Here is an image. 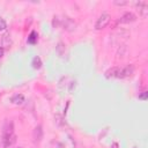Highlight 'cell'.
<instances>
[{
    "instance_id": "1",
    "label": "cell",
    "mask_w": 148,
    "mask_h": 148,
    "mask_svg": "<svg viewBox=\"0 0 148 148\" xmlns=\"http://www.w3.org/2000/svg\"><path fill=\"white\" fill-rule=\"evenodd\" d=\"M15 142V134H14V125L12 121L7 120L2 128V136H1V143L5 148L10 147Z\"/></svg>"
},
{
    "instance_id": "2",
    "label": "cell",
    "mask_w": 148,
    "mask_h": 148,
    "mask_svg": "<svg viewBox=\"0 0 148 148\" xmlns=\"http://www.w3.org/2000/svg\"><path fill=\"white\" fill-rule=\"evenodd\" d=\"M110 21H111V16H110V14L109 13H102L99 16H98V18H97V21H96V23H95V29L96 30H102V29H104L109 23H110Z\"/></svg>"
},
{
    "instance_id": "3",
    "label": "cell",
    "mask_w": 148,
    "mask_h": 148,
    "mask_svg": "<svg viewBox=\"0 0 148 148\" xmlns=\"http://www.w3.org/2000/svg\"><path fill=\"white\" fill-rule=\"evenodd\" d=\"M60 27H62L66 31H74L76 29V23L73 18H71L69 16H61L60 17Z\"/></svg>"
},
{
    "instance_id": "4",
    "label": "cell",
    "mask_w": 148,
    "mask_h": 148,
    "mask_svg": "<svg viewBox=\"0 0 148 148\" xmlns=\"http://www.w3.org/2000/svg\"><path fill=\"white\" fill-rule=\"evenodd\" d=\"M134 65L130 64L125 67H120V72H119V76L118 79H126V77H131L133 74H134Z\"/></svg>"
},
{
    "instance_id": "5",
    "label": "cell",
    "mask_w": 148,
    "mask_h": 148,
    "mask_svg": "<svg viewBox=\"0 0 148 148\" xmlns=\"http://www.w3.org/2000/svg\"><path fill=\"white\" fill-rule=\"evenodd\" d=\"M136 20V16H135V14H133L132 12H126V13H124L123 15H121V17L118 20V22L117 23H132V22H134Z\"/></svg>"
},
{
    "instance_id": "6",
    "label": "cell",
    "mask_w": 148,
    "mask_h": 148,
    "mask_svg": "<svg viewBox=\"0 0 148 148\" xmlns=\"http://www.w3.org/2000/svg\"><path fill=\"white\" fill-rule=\"evenodd\" d=\"M135 6H136V9H138L140 16L143 17V18L147 17V15H148V5H147V2L146 1H139V2L135 3Z\"/></svg>"
},
{
    "instance_id": "7",
    "label": "cell",
    "mask_w": 148,
    "mask_h": 148,
    "mask_svg": "<svg viewBox=\"0 0 148 148\" xmlns=\"http://www.w3.org/2000/svg\"><path fill=\"white\" fill-rule=\"evenodd\" d=\"M119 72H120V67H111L105 72V77L106 79L118 77L119 76Z\"/></svg>"
},
{
    "instance_id": "8",
    "label": "cell",
    "mask_w": 148,
    "mask_h": 148,
    "mask_svg": "<svg viewBox=\"0 0 148 148\" xmlns=\"http://www.w3.org/2000/svg\"><path fill=\"white\" fill-rule=\"evenodd\" d=\"M32 138L35 141H40L42 138H43V127L42 125H37L35 128H34V132H32Z\"/></svg>"
},
{
    "instance_id": "9",
    "label": "cell",
    "mask_w": 148,
    "mask_h": 148,
    "mask_svg": "<svg viewBox=\"0 0 148 148\" xmlns=\"http://www.w3.org/2000/svg\"><path fill=\"white\" fill-rule=\"evenodd\" d=\"M1 43H2V47H3V49H8V47H10V45H12V40H10V37H9L8 34H5V35L2 36Z\"/></svg>"
},
{
    "instance_id": "10",
    "label": "cell",
    "mask_w": 148,
    "mask_h": 148,
    "mask_svg": "<svg viewBox=\"0 0 148 148\" xmlns=\"http://www.w3.org/2000/svg\"><path fill=\"white\" fill-rule=\"evenodd\" d=\"M10 101H12L14 104H22V103L24 102V96H23L22 94H16V95H14V96L10 98Z\"/></svg>"
},
{
    "instance_id": "11",
    "label": "cell",
    "mask_w": 148,
    "mask_h": 148,
    "mask_svg": "<svg viewBox=\"0 0 148 148\" xmlns=\"http://www.w3.org/2000/svg\"><path fill=\"white\" fill-rule=\"evenodd\" d=\"M126 53H127V46L124 45V44L119 45V49H118V52H117L118 58H124L126 56Z\"/></svg>"
},
{
    "instance_id": "12",
    "label": "cell",
    "mask_w": 148,
    "mask_h": 148,
    "mask_svg": "<svg viewBox=\"0 0 148 148\" xmlns=\"http://www.w3.org/2000/svg\"><path fill=\"white\" fill-rule=\"evenodd\" d=\"M31 65H32V67H34L35 69L40 68V67H42V60H40V58H39V57H35V58L32 59V61H31Z\"/></svg>"
},
{
    "instance_id": "13",
    "label": "cell",
    "mask_w": 148,
    "mask_h": 148,
    "mask_svg": "<svg viewBox=\"0 0 148 148\" xmlns=\"http://www.w3.org/2000/svg\"><path fill=\"white\" fill-rule=\"evenodd\" d=\"M66 45L62 43V42H59L58 43V45H57V52H58V54L59 56H64L65 54V50H66V47H65Z\"/></svg>"
},
{
    "instance_id": "14",
    "label": "cell",
    "mask_w": 148,
    "mask_h": 148,
    "mask_svg": "<svg viewBox=\"0 0 148 148\" xmlns=\"http://www.w3.org/2000/svg\"><path fill=\"white\" fill-rule=\"evenodd\" d=\"M37 32L36 31H31V34L29 35V37H28V43H30V44H35L36 42H37Z\"/></svg>"
},
{
    "instance_id": "15",
    "label": "cell",
    "mask_w": 148,
    "mask_h": 148,
    "mask_svg": "<svg viewBox=\"0 0 148 148\" xmlns=\"http://www.w3.org/2000/svg\"><path fill=\"white\" fill-rule=\"evenodd\" d=\"M52 25L54 28H58L60 27V16H54L53 20H52Z\"/></svg>"
},
{
    "instance_id": "16",
    "label": "cell",
    "mask_w": 148,
    "mask_h": 148,
    "mask_svg": "<svg viewBox=\"0 0 148 148\" xmlns=\"http://www.w3.org/2000/svg\"><path fill=\"white\" fill-rule=\"evenodd\" d=\"M7 28V23H6V21L2 18V17H0V30H5Z\"/></svg>"
},
{
    "instance_id": "17",
    "label": "cell",
    "mask_w": 148,
    "mask_h": 148,
    "mask_svg": "<svg viewBox=\"0 0 148 148\" xmlns=\"http://www.w3.org/2000/svg\"><path fill=\"white\" fill-rule=\"evenodd\" d=\"M148 98V92L147 91H142L140 95H139V99H142V101H146Z\"/></svg>"
},
{
    "instance_id": "18",
    "label": "cell",
    "mask_w": 148,
    "mask_h": 148,
    "mask_svg": "<svg viewBox=\"0 0 148 148\" xmlns=\"http://www.w3.org/2000/svg\"><path fill=\"white\" fill-rule=\"evenodd\" d=\"M113 3L117 5V6H125V5H127L128 2H127V1H114Z\"/></svg>"
},
{
    "instance_id": "19",
    "label": "cell",
    "mask_w": 148,
    "mask_h": 148,
    "mask_svg": "<svg viewBox=\"0 0 148 148\" xmlns=\"http://www.w3.org/2000/svg\"><path fill=\"white\" fill-rule=\"evenodd\" d=\"M110 148H119V145L117 143V142H113L112 145H111V147Z\"/></svg>"
},
{
    "instance_id": "20",
    "label": "cell",
    "mask_w": 148,
    "mask_h": 148,
    "mask_svg": "<svg viewBox=\"0 0 148 148\" xmlns=\"http://www.w3.org/2000/svg\"><path fill=\"white\" fill-rule=\"evenodd\" d=\"M3 50H5V49H3L2 46H0V58L3 56Z\"/></svg>"
},
{
    "instance_id": "21",
    "label": "cell",
    "mask_w": 148,
    "mask_h": 148,
    "mask_svg": "<svg viewBox=\"0 0 148 148\" xmlns=\"http://www.w3.org/2000/svg\"><path fill=\"white\" fill-rule=\"evenodd\" d=\"M0 143H1V140H0Z\"/></svg>"
},
{
    "instance_id": "22",
    "label": "cell",
    "mask_w": 148,
    "mask_h": 148,
    "mask_svg": "<svg viewBox=\"0 0 148 148\" xmlns=\"http://www.w3.org/2000/svg\"><path fill=\"white\" fill-rule=\"evenodd\" d=\"M133 148H135V147H133Z\"/></svg>"
}]
</instances>
